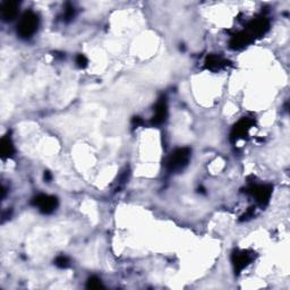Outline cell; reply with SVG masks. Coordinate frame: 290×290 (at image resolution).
<instances>
[{
	"label": "cell",
	"mask_w": 290,
	"mask_h": 290,
	"mask_svg": "<svg viewBox=\"0 0 290 290\" xmlns=\"http://www.w3.org/2000/svg\"><path fill=\"white\" fill-rule=\"evenodd\" d=\"M86 288L89 289H102L104 288L102 281L97 276H91L86 282Z\"/></svg>",
	"instance_id": "4fadbf2b"
},
{
	"label": "cell",
	"mask_w": 290,
	"mask_h": 290,
	"mask_svg": "<svg viewBox=\"0 0 290 290\" xmlns=\"http://www.w3.org/2000/svg\"><path fill=\"white\" fill-rule=\"evenodd\" d=\"M74 15H75V9H74L72 5L67 4L65 7V19L66 21H70L74 17Z\"/></svg>",
	"instance_id": "9a60e30c"
},
{
	"label": "cell",
	"mask_w": 290,
	"mask_h": 290,
	"mask_svg": "<svg viewBox=\"0 0 290 290\" xmlns=\"http://www.w3.org/2000/svg\"><path fill=\"white\" fill-rule=\"evenodd\" d=\"M15 152L14 144H13L12 138L9 136H4L0 142V154H1L2 159H7L11 158Z\"/></svg>",
	"instance_id": "8fae6325"
},
{
	"label": "cell",
	"mask_w": 290,
	"mask_h": 290,
	"mask_svg": "<svg viewBox=\"0 0 290 290\" xmlns=\"http://www.w3.org/2000/svg\"><path fill=\"white\" fill-rule=\"evenodd\" d=\"M226 60L221 59L220 57L218 56H214V55H210L208 56L207 60H205V64H207V67L210 69H217V68H220V67L225 66L226 65Z\"/></svg>",
	"instance_id": "7c38bea8"
},
{
	"label": "cell",
	"mask_w": 290,
	"mask_h": 290,
	"mask_svg": "<svg viewBox=\"0 0 290 290\" xmlns=\"http://www.w3.org/2000/svg\"><path fill=\"white\" fill-rule=\"evenodd\" d=\"M268 29H269V22L266 21L265 18H259L251 22V24L248 25V29L246 30V31H247L249 34L254 38V36L264 34V33L268 31Z\"/></svg>",
	"instance_id": "9c48e42d"
},
{
	"label": "cell",
	"mask_w": 290,
	"mask_h": 290,
	"mask_svg": "<svg viewBox=\"0 0 290 290\" xmlns=\"http://www.w3.org/2000/svg\"><path fill=\"white\" fill-rule=\"evenodd\" d=\"M18 1H6L1 5V17L5 22H11L18 14Z\"/></svg>",
	"instance_id": "ba28073f"
},
{
	"label": "cell",
	"mask_w": 290,
	"mask_h": 290,
	"mask_svg": "<svg viewBox=\"0 0 290 290\" xmlns=\"http://www.w3.org/2000/svg\"><path fill=\"white\" fill-rule=\"evenodd\" d=\"M76 64L80 68H85V67L87 66V64H89V60H87L85 56L81 53V55L76 57Z\"/></svg>",
	"instance_id": "2e32d148"
},
{
	"label": "cell",
	"mask_w": 290,
	"mask_h": 290,
	"mask_svg": "<svg viewBox=\"0 0 290 290\" xmlns=\"http://www.w3.org/2000/svg\"><path fill=\"white\" fill-rule=\"evenodd\" d=\"M253 125V121L248 118H242V120H239L237 124L235 125L234 128H232V133H231V138L232 141L237 142L238 140H242V138H245V136H247L248 130L251 129Z\"/></svg>",
	"instance_id": "5b68a950"
},
{
	"label": "cell",
	"mask_w": 290,
	"mask_h": 290,
	"mask_svg": "<svg viewBox=\"0 0 290 290\" xmlns=\"http://www.w3.org/2000/svg\"><path fill=\"white\" fill-rule=\"evenodd\" d=\"M55 264L60 269H66V268H68V266H69V259H68V258H67V256L60 255L56 258Z\"/></svg>",
	"instance_id": "5bb4252c"
},
{
	"label": "cell",
	"mask_w": 290,
	"mask_h": 290,
	"mask_svg": "<svg viewBox=\"0 0 290 290\" xmlns=\"http://www.w3.org/2000/svg\"><path fill=\"white\" fill-rule=\"evenodd\" d=\"M191 158V150L188 147H180L175 150L167 160V169L171 173L183 170L188 164Z\"/></svg>",
	"instance_id": "7a4b0ae2"
},
{
	"label": "cell",
	"mask_w": 290,
	"mask_h": 290,
	"mask_svg": "<svg viewBox=\"0 0 290 290\" xmlns=\"http://www.w3.org/2000/svg\"><path fill=\"white\" fill-rule=\"evenodd\" d=\"M247 192L256 198L259 205L264 207L269 203L270 197H271L272 186H270V185H253Z\"/></svg>",
	"instance_id": "277c9868"
},
{
	"label": "cell",
	"mask_w": 290,
	"mask_h": 290,
	"mask_svg": "<svg viewBox=\"0 0 290 290\" xmlns=\"http://www.w3.org/2000/svg\"><path fill=\"white\" fill-rule=\"evenodd\" d=\"M39 24L40 18L34 12H25L17 23V34L22 39H30L38 31Z\"/></svg>",
	"instance_id": "6da1fadb"
},
{
	"label": "cell",
	"mask_w": 290,
	"mask_h": 290,
	"mask_svg": "<svg viewBox=\"0 0 290 290\" xmlns=\"http://www.w3.org/2000/svg\"><path fill=\"white\" fill-rule=\"evenodd\" d=\"M253 40H254V38H253V36L249 34L247 31H244V32L238 33L237 35H235L234 38H232L230 46H231V48H235V49L242 48V47L247 46L248 43H251Z\"/></svg>",
	"instance_id": "30bf717a"
},
{
	"label": "cell",
	"mask_w": 290,
	"mask_h": 290,
	"mask_svg": "<svg viewBox=\"0 0 290 290\" xmlns=\"http://www.w3.org/2000/svg\"><path fill=\"white\" fill-rule=\"evenodd\" d=\"M43 178H45V180L46 181H51V179H52V176H51V174L49 173V171H45V176H43Z\"/></svg>",
	"instance_id": "e0dca14e"
},
{
	"label": "cell",
	"mask_w": 290,
	"mask_h": 290,
	"mask_svg": "<svg viewBox=\"0 0 290 290\" xmlns=\"http://www.w3.org/2000/svg\"><path fill=\"white\" fill-rule=\"evenodd\" d=\"M231 259H232V263H234L235 271L237 273H239L249 264V262H251L252 258L247 252L236 251V252H234V254H232Z\"/></svg>",
	"instance_id": "52a82bcc"
},
{
	"label": "cell",
	"mask_w": 290,
	"mask_h": 290,
	"mask_svg": "<svg viewBox=\"0 0 290 290\" xmlns=\"http://www.w3.org/2000/svg\"><path fill=\"white\" fill-rule=\"evenodd\" d=\"M168 116V106L166 97H161V99L158 101L156 104V108H154V116L152 117V124L156 125H161L163 124L167 119Z\"/></svg>",
	"instance_id": "8992f818"
},
{
	"label": "cell",
	"mask_w": 290,
	"mask_h": 290,
	"mask_svg": "<svg viewBox=\"0 0 290 290\" xmlns=\"http://www.w3.org/2000/svg\"><path fill=\"white\" fill-rule=\"evenodd\" d=\"M32 204L34 207H38L39 210L43 214H50L58 208V200L55 196H50V195L40 194L38 196L33 198Z\"/></svg>",
	"instance_id": "3957f363"
}]
</instances>
